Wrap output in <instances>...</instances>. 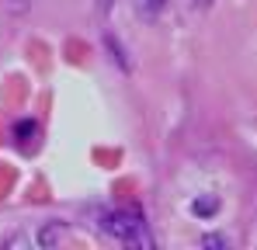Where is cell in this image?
Returning <instances> with one entry per match:
<instances>
[{
    "instance_id": "6da1fadb",
    "label": "cell",
    "mask_w": 257,
    "mask_h": 250,
    "mask_svg": "<svg viewBox=\"0 0 257 250\" xmlns=\"http://www.w3.org/2000/svg\"><path fill=\"white\" fill-rule=\"evenodd\" d=\"M97 226L104 233H111L125 247H153L157 243L153 233H150V226H146V219L136 208H104L101 219H97Z\"/></svg>"
},
{
    "instance_id": "7a4b0ae2",
    "label": "cell",
    "mask_w": 257,
    "mask_h": 250,
    "mask_svg": "<svg viewBox=\"0 0 257 250\" xmlns=\"http://www.w3.org/2000/svg\"><path fill=\"white\" fill-rule=\"evenodd\" d=\"M164 11H167V0H136V14H139L143 21H150V25H153Z\"/></svg>"
},
{
    "instance_id": "3957f363",
    "label": "cell",
    "mask_w": 257,
    "mask_h": 250,
    "mask_svg": "<svg viewBox=\"0 0 257 250\" xmlns=\"http://www.w3.org/2000/svg\"><path fill=\"white\" fill-rule=\"evenodd\" d=\"M215 208H219V202H209V198H202V202H195V212H202V215H209V212H215Z\"/></svg>"
},
{
    "instance_id": "277c9868",
    "label": "cell",
    "mask_w": 257,
    "mask_h": 250,
    "mask_svg": "<svg viewBox=\"0 0 257 250\" xmlns=\"http://www.w3.org/2000/svg\"><path fill=\"white\" fill-rule=\"evenodd\" d=\"M202 243H205V247H222V243H226V240H222V236H205V240H202Z\"/></svg>"
},
{
    "instance_id": "5b68a950",
    "label": "cell",
    "mask_w": 257,
    "mask_h": 250,
    "mask_svg": "<svg viewBox=\"0 0 257 250\" xmlns=\"http://www.w3.org/2000/svg\"><path fill=\"white\" fill-rule=\"evenodd\" d=\"M94 4H97L101 11H108V7H111V0H94Z\"/></svg>"
}]
</instances>
